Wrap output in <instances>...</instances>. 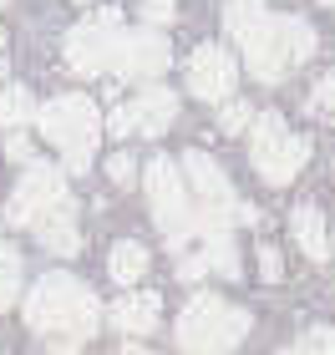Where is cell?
<instances>
[{
    "instance_id": "cell-1",
    "label": "cell",
    "mask_w": 335,
    "mask_h": 355,
    "mask_svg": "<svg viewBox=\"0 0 335 355\" xmlns=\"http://www.w3.org/2000/svg\"><path fill=\"white\" fill-rule=\"evenodd\" d=\"M26 325L46 340L51 355H76L107 325V310H102V300L92 295V284L56 269V274H41L36 289L26 295Z\"/></svg>"
},
{
    "instance_id": "cell-2",
    "label": "cell",
    "mask_w": 335,
    "mask_h": 355,
    "mask_svg": "<svg viewBox=\"0 0 335 355\" xmlns=\"http://www.w3.org/2000/svg\"><path fill=\"white\" fill-rule=\"evenodd\" d=\"M249 335V310H239L234 300L223 295H194L178 310V325H173V340L183 355H234L239 340Z\"/></svg>"
},
{
    "instance_id": "cell-3",
    "label": "cell",
    "mask_w": 335,
    "mask_h": 355,
    "mask_svg": "<svg viewBox=\"0 0 335 355\" xmlns=\"http://www.w3.org/2000/svg\"><path fill=\"white\" fill-rule=\"evenodd\" d=\"M36 127H41V137L61 153L67 173H87L92 168L97 137H102V112H97L92 96H76V92L51 96L46 107H36Z\"/></svg>"
},
{
    "instance_id": "cell-4",
    "label": "cell",
    "mask_w": 335,
    "mask_h": 355,
    "mask_svg": "<svg viewBox=\"0 0 335 355\" xmlns=\"http://www.w3.org/2000/svg\"><path fill=\"white\" fill-rule=\"evenodd\" d=\"M142 188H148V208H153V223L163 234V244L173 254L188 249V239L198 234V214H194V193H188V178L183 168L173 163L168 153H157L148 168H142Z\"/></svg>"
},
{
    "instance_id": "cell-5",
    "label": "cell",
    "mask_w": 335,
    "mask_h": 355,
    "mask_svg": "<svg viewBox=\"0 0 335 355\" xmlns=\"http://www.w3.org/2000/svg\"><path fill=\"white\" fill-rule=\"evenodd\" d=\"M249 163H254V173H259L264 183L284 188V183H295V178L305 173L310 137L290 132V122H284L280 112H259L254 127H249Z\"/></svg>"
},
{
    "instance_id": "cell-6",
    "label": "cell",
    "mask_w": 335,
    "mask_h": 355,
    "mask_svg": "<svg viewBox=\"0 0 335 355\" xmlns=\"http://www.w3.org/2000/svg\"><path fill=\"white\" fill-rule=\"evenodd\" d=\"M178 168H183V178H188V193H194L198 234H229V229H234V214H239V198H234L229 173H223L203 148H188Z\"/></svg>"
},
{
    "instance_id": "cell-7",
    "label": "cell",
    "mask_w": 335,
    "mask_h": 355,
    "mask_svg": "<svg viewBox=\"0 0 335 355\" xmlns=\"http://www.w3.org/2000/svg\"><path fill=\"white\" fill-rule=\"evenodd\" d=\"M71 208V193H67V173L61 168H46V163H26L21 183L10 188L6 198V223L10 229H36L41 218Z\"/></svg>"
},
{
    "instance_id": "cell-8",
    "label": "cell",
    "mask_w": 335,
    "mask_h": 355,
    "mask_svg": "<svg viewBox=\"0 0 335 355\" xmlns=\"http://www.w3.org/2000/svg\"><path fill=\"white\" fill-rule=\"evenodd\" d=\"M117 36H122V10L107 6V10L87 15L82 26L67 31V41H61V56H67V67H71L76 76H102V71H112Z\"/></svg>"
},
{
    "instance_id": "cell-9",
    "label": "cell",
    "mask_w": 335,
    "mask_h": 355,
    "mask_svg": "<svg viewBox=\"0 0 335 355\" xmlns=\"http://www.w3.org/2000/svg\"><path fill=\"white\" fill-rule=\"evenodd\" d=\"M239 51H244V67L254 82L275 87L290 76L295 56H290V31H284V15H264V21H254L244 36H239Z\"/></svg>"
},
{
    "instance_id": "cell-10",
    "label": "cell",
    "mask_w": 335,
    "mask_h": 355,
    "mask_svg": "<svg viewBox=\"0 0 335 355\" xmlns=\"http://www.w3.org/2000/svg\"><path fill=\"white\" fill-rule=\"evenodd\" d=\"M173 122H178V96L168 87H148V92H137L132 102L112 107L107 132L112 137H163Z\"/></svg>"
},
{
    "instance_id": "cell-11",
    "label": "cell",
    "mask_w": 335,
    "mask_h": 355,
    "mask_svg": "<svg viewBox=\"0 0 335 355\" xmlns=\"http://www.w3.org/2000/svg\"><path fill=\"white\" fill-rule=\"evenodd\" d=\"M183 82H188V92H194L198 102L218 107V102H229L234 87H239V61L223 51V46L203 41V46H194V56L183 61Z\"/></svg>"
},
{
    "instance_id": "cell-12",
    "label": "cell",
    "mask_w": 335,
    "mask_h": 355,
    "mask_svg": "<svg viewBox=\"0 0 335 355\" xmlns=\"http://www.w3.org/2000/svg\"><path fill=\"white\" fill-rule=\"evenodd\" d=\"M168 36L163 31H153V26H142V31H122L117 36V56H112V71L127 76V82H153V76H163L168 71Z\"/></svg>"
},
{
    "instance_id": "cell-13",
    "label": "cell",
    "mask_w": 335,
    "mask_h": 355,
    "mask_svg": "<svg viewBox=\"0 0 335 355\" xmlns=\"http://www.w3.org/2000/svg\"><path fill=\"white\" fill-rule=\"evenodd\" d=\"M203 274L244 279V259H239V249H234L229 234H203V249H198V254H183V259H178V279H183V284H198Z\"/></svg>"
},
{
    "instance_id": "cell-14",
    "label": "cell",
    "mask_w": 335,
    "mask_h": 355,
    "mask_svg": "<svg viewBox=\"0 0 335 355\" xmlns=\"http://www.w3.org/2000/svg\"><path fill=\"white\" fill-rule=\"evenodd\" d=\"M157 315H163V304L157 295H122L117 304H107V325L122 335V340H142V335L157 330Z\"/></svg>"
},
{
    "instance_id": "cell-15",
    "label": "cell",
    "mask_w": 335,
    "mask_h": 355,
    "mask_svg": "<svg viewBox=\"0 0 335 355\" xmlns=\"http://www.w3.org/2000/svg\"><path fill=\"white\" fill-rule=\"evenodd\" d=\"M290 234H295V244H300V254L305 259H330V223H325V214L315 203H295L290 208Z\"/></svg>"
},
{
    "instance_id": "cell-16",
    "label": "cell",
    "mask_w": 335,
    "mask_h": 355,
    "mask_svg": "<svg viewBox=\"0 0 335 355\" xmlns=\"http://www.w3.org/2000/svg\"><path fill=\"white\" fill-rule=\"evenodd\" d=\"M31 234H36V244H41L46 254H56V259H71V254L82 249V234H76V203L61 208V214H51V218H41Z\"/></svg>"
},
{
    "instance_id": "cell-17",
    "label": "cell",
    "mask_w": 335,
    "mask_h": 355,
    "mask_svg": "<svg viewBox=\"0 0 335 355\" xmlns=\"http://www.w3.org/2000/svg\"><path fill=\"white\" fill-rule=\"evenodd\" d=\"M148 264H153V259H148V249H142L137 239H117L112 254H107V274H112L122 289H132L142 274H148Z\"/></svg>"
},
{
    "instance_id": "cell-18",
    "label": "cell",
    "mask_w": 335,
    "mask_h": 355,
    "mask_svg": "<svg viewBox=\"0 0 335 355\" xmlns=\"http://www.w3.org/2000/svg\"><path fill=\"white\" fill-rule=\"evenodd\" d=\"M21 279H26V264H21V249L0 239V310H10L21 300Z\"/></svg>"
},
{
    "instance_id": "cell-19",
    "label": "cell",
    "mask_w": 335,
    "mask_h": 355,
    "mask_svg": "<svg viewBox=\"0 0 335 355\" xmlns=\"http://www.w3.org/2000/svg\"><path fill=\"white\" fill-rule=\"evenodd\" d=\"M26 122H36V96H31L26 87H6L0 92V127H26Z\"/></svg>"
},
{
    "instance_id": "cell-20",
    "label": "cell",
    "mask_w": 335,
    "mask_h": 355,
    "mask_svg": "<svg viewBox=\"0 0 335 355\" xmlns=\"http://www.w3.org/2000/svg\"><path fill=\"white\" fill-rule=\"evenodd\" d=\"M264 15H269V10H264V0H229V6H223V31H229V36L239 41L254 21H264Z\"/></svg>"
},
{
    "instance_id": "cell-21",
    "label": "cell",
    "mask_w": 335,
    "mask_h": 355,
    "mask_svg": "<svg viewBox=\"0 0 335 355\" xmlns=\"http://www.w3.org/2000/svg\"><path fill=\"white\" fill-rule=\"evenodd\" d=\"M254 112L249 102H239V96H229V102H218V132H229V137H239V132H249L254 127Z\"/></svg>"
},
{
    "instance_id": "cell-22",
    "label": "cell",
    "mask_w": 335,
    "mask_h": 355,
    "mask_svg": "<svg viewBox=\"0 0 335 355\" xmlns=\"http://www.w3.org/2000/svg\"><path fill=\"white\" fill-rule=\"evenodd\" d=\"M284 31H290V56H295V67H300V61H310V56H315V26L300 21V15H284Z\"/></svg>"
},
{
    "instance_id": "cell-23",
    "label": "cell",
    "mask_w": 335,
    "mask_h": 355,
    "mask_svg": "<svg viewBox=\"0 0 335 355\" xmlns=\"http://www.w3.org/2000/svg\"><path fill=\"white\" fill-rule=\"evenodd\" d=\"M137 15H142V26L163 31V26H173V21H178V0H142V6H137Z\"/></svg>"
},
{
    "instance_id": "cell-24",
    "label": "cell",
    "mask_w": 335,
    "mask_h": 355,
    "mask_svg": "<svg viewBox=\"0 0 335 355\" xmlns=\"http://www.w3.org/2000/svg\"><path fill=\"white\" fill-rule=\"evenodd\" d=\"M107 178H112L117 188H132V183H137V157H132V153H112Z\"/></svg>"
},
{
    "instance_id": "cell-25",
    "label": "cell",
    "mask_w": 335,
    "mask_h": 355,
    "mask_svg": "<svg viewBox=\"0 0 335 355\" xmlns=\"http://www.w3.org/2000/svg\"><path fill=\"white\" fill-rule=\"evenodd\" d=\"M259 279L264 284H280L284 279V254L275 244H259Z\"/></svg>"
},
{
    "instance_id": "cell-26",
    "label": "cell",
    "mask_w": 335,
    "mask_h": 355,
    "mask_svg": "<svg viewBox=\"0 0 335 355\" xmlns=\"http://www.w3.org/2000/svg\"><path fill=\"white\" fill-rule=\"evenodd\" d=\"M305 340L320 350V355H335V325H310V330H305Z\"/></svg>"
},
{
    "instance_id": "cell-27",
    "label": "cell",
    "mask_w": 335,
    "mask_h": 355,
    "mask_svg": "<svg viewBox=\"0 0 335 355\" xmlns=\"http://www.w3.org/2000/svg\"><path fill=\"white\" fill-rule=\"evenodd\" d=\"M6 157H10V163H31V137L21 132V127L6 137Z\"/></svg>"
},
{
    "instance_id": "cell-28",
    "label": "cell",
    "mask_w": 335,
    "mask_h": 355,
    "mask_svg": "<svg viewBox=\"0 0 335 355\" xmlns=\"http://www.w3.org/2000/svg\"><path fill=\"white\" fill-rule=\"evenodd\" d=\"M315 107H320V112H335V71L315 87Z\"/></svg>"
},
{
    "instance_id": "cell-29",
    "label": "cell",
    "mask_w": 335,
    "mask_h": 355,
    "mask_svg": "<svg viewBox=\"0 0 335 355\" xmlns=\"http://www.w3.org/2000/svg\"><path fill=\"white\" fill-rule=\"evenodd\" d=\"M234 223H249V229H254V223H259V208H254V203H239V214H234Z\"/></svg>"
},
{
    "instance_id": "cell-30",
    "label": "cell",
    "mask_w": 335,
    "mask_h": 355,
    "mask_svg": "<svg viewBox=\"0 0 335 355\" xmlns=\"http://www.w3.org/2000/svg\"><path fill=\"white\" fill-rule=\"evenodd\" d=\"M280 355H320V350H315V345H310V340H295V345H284V350H280Z\"/></svg>"
},
{
    "instance_id": "cell-31",
    "label": "cell",
    "mask_w": 335,
    "mask_h": 355,
    "mask_svg": "<svg viewBox=\"0 0 335 355\" xmlns=\"http://www.w3.org/2000/svg\"><path fill=\"white\" fill-rule=\"evenodd\" d=\"M122 355H148V345H137V340H122Z\"/></svg>"
},
{
    "instance_id": "cell-32",
    "label": "cell",
    "mask_w": 335,
    "mask_h": 355,
    "mask_svg": "<svg viewBox=\"0 0 335 355\" xmlns=\"http://www.w3.org/2000/svg\"><path fill=\"white\" fill-rule=\"evenodd\" d=\"M0 92H6V61H0Z\"/></svg>"
},
{
    "instance_id": "cell-33",
    "label": "cell",
    "mask_w": 335,
    "mask_h": 355,
    "mask_svg": "<svg viewBox=\"0 0 335 355\" xmlns=\"http://www.w3.org/2000/svg\"><path fill=\"white\" fill-rule=\"evenodd\" d=\"M6 6H10V0H0V10H6Z\"/></svg>"
},
{
    "instance_id": "cell-34",
    "label": "cell",
    "mask_w": 335,
    "mask_h": 355,
    "mask_svg": "<svg viewBox=\"0 0 335 355\" xmlns=\"http://www.w3.org/2000/svg\"><path fill=\"white\" fill-rule=\"evenodd\" d=\"M0 46H6V31H0Z\"/></svg>"
},
{
    "instance_id": "cell-35",
    "label": "cell",
    "mask_w": 335,
    "mask_h": 355,
    "mask_svg": "<svg viewBox=\"0 0 335 355\" xmlns=\"http://www.w3.org/2000/svg\"><path fill=\"white\" fill-rule=\"evenodd\" d=\"M320 6H335V0H320Z\"/></svg>"
},
{
    "instance_id": "cell-36",
    "label": "cell",
    "mask_w": 335,
    "mask_h": 355,
    "mask_svg": "<svg viewBox=\"0 0 335 355\" xmlns=\"http://www.w3.org/2000/svg\"><path fill=\"white\" fill-rule=\"evenodd\" d=\"M330 249H335V234H330Z\"/></svg>"
},
{
    "instance_id": "cell-37",
    "label": "cell",
    "mask_w": 335,
    "mask_h": 355,
    "mask_svg": "<svg viewBox=\"0 0 335 355\" xmlns=\"http://www.w3.org/2000/svg\"><path fill=\"white\" fill-rule=\"evenodd\" d=\"M76 6H87V0H76Z\"/></svg>"
}]
</instances>
